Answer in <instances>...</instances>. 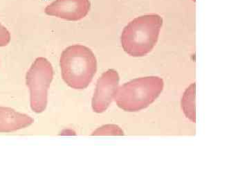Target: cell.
<instances>
[{
	"mask_svg": "<svg viewBox=\"0 0 249 187\" xmlns=\"http://www.w3.org/2000/svg\"><path fill=\"white\" fill-rule=\"evenodd\" d=\"M163 19L157 14L135 18L124 28L121 42L124 52L134 57L150 53L158 41Z\"/></svg>",
	"mask_w": 249,
	"mask_h": 187,
	"instance_id": "cell-1",
	"label": "cell"
},
{
	"mask_svg": "<svg viewBox=\"0 0 249 187\" xmlns=\"http://www.w3.org/2000/svg\"><path fill=\"white\" fill-rule=\"evenodd\" d=\"M119 83V75L114 70H109L98 79L92 99L95 112H103L107 109L115 96Z\"/></svg>",
	"mask_w": 249,
	"mask_h": 187,
	"instance_id": "cell-5",
	"label": "cell"
},
{
	"mask_svg": "<svg viewBox=\"0 0 249 187\" xmlns=\"http://www.w3.org/2000/svg\"><path fill=\"white\" fill-rule=\"evenodd\" d=\"M53 77V67L43 57L36 58L27 72L26 81L31 92V106L36 113L42 112L47 107V91Z\"/></svg>",
	"mask_w": 249,
	"mask_h": 187,
	"instance_id": "cell-4",
	"label": "cell"
},
{
	"mask_svg": "<svg viewBox=\"0 0 249 187\" xmlns=\"http://www.w3.org/2000/svg\"><path fill=\"white\" fill-rule=\"evenodd\" d=\"M164 83L157 76L137 78L116 90L114 99L124 111L137 112L150 106L160 96Z\"/></svg>",
	"mask_w": 249,
	"mask_h": 187,
	"instance_id": "cell-3",
	"label": "cell"
},
{
	"mask_svg": "<svg viewBox=\"0 0 249 187\" xmlns=\"http://www.w3.org/2000/svg\"><path fill=\"white\" fill-rule=\"evenodd\" d=\"M181 106L186 117L196 123V84H192L183 94Z\"/></svg>",
	"mask_w": 249,
	"mask_h": 187,
	"instance_id": "cell-8",
	"label": "cell"
},
{
	"mask_svg": "<svg viewBox=\"0 0 249 187\" xmlns=\"http://www.w3.org/2000/svg\"><path fill=\"white\" fill-rule=\"evenodd\" d=\"M11 41V34L6 27L0 23V47L9 45Z\"/></svg>",
	"mask_w": 249,
	"mask_h": 187,
	"instance_id": "cell-10",
	"label": "cell"
},
{
	"mask_svg": "<svg viewBox=\"0 0 249 187\" xmlns=\"http://www.w3.org/2000/svg\"><path fill=\"white\" fill-rule=\"evenodd\" d=\"M34 123L27 114L18 112L12 108L0 107V132H11L25 129Z\"/></svg>",
	"mask_w": 249,
	"mask_h": 187,
	"instance_id": "cell-7",
	"label": "cell"
},
{
	"mask_svg": "<svg viewBox=\"0 0 249 187\" xmlns=\"http://www.w3.org/2000/svg\"><path fill=\"white\" fill-rule=\"evenodd\" d=\"M91 8L89 0H55L45 8V13L68 21H78L86 17Z\"/></svg>",
	"mask_w": 249,
	"mask_h": 187,
	"instance_id": "cell-6",
	"label": "cell"
},
{
	"mask_svg": "<svg viewBox=\"0 0 249 187\" xmlns=\"http://www.w3.org/2000/svg\"><path fill=\"white\" fill-rule=\"evenodd\" d=\"M124 131L119 126L116 125H106L99 129H96L93 132L92 135L106 136V135H124Z\"/></svg>",
	"mask_w": 249,
	"mask_h": 187,
	"instance_id": "cell-9",
	"label": "cell"
},
{
	"mask_svg": "<svg viewBox=\"0 0 249 187\" xmlns=\"http://www.w3.org/2000/svg\"><path fill=\"white\" fill-rule=\"evenodd\" d=\"M60 66L64 81L73 89L82 90L92 80L97 71V60L91 49L75 45L62 52Z\"/></svg>",
	"mask_w": 249,
	"mask_h": 187,
	"instance_id": "cell-2",
	"label": "cell"
}]
</instances>
